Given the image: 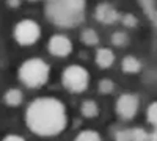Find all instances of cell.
<instances>
[{
  "label": "cell",
  "instance_id": "4",
  "mask_svg": "<svg viewBox=\"0 0 157 141\" xmlns=\"http://www.w3.org/2000/svg\"><path fill=\"white\" fill-rule=\"evenodd\" d=\"M61 80H63L64 88L69 89L71 93H82L88 86L90 77H88L86 69H83L82 66L72 65L63 71Z\"/></svg>",
  "mask_w": 157,
  "mask_h": 141
},
{
  "label": "cell",
  "instance_id": "13",
  "mask_svg": "<svg viewBox=\"0 0 157 141\" xmlns=\"http://www.w3.org/2000/svg\"><path fill=\"white\" fill-rule=\"evenodd\" d=\"M80 38H82L83 44H86V46H96L99 43V36H98V33L93 28H85L82 32V36Z\"/></svg>",
  "mask_w": 157,
  "mask_h": 141
},
{
  "label": "cell",
  "instance_id": "2",
  "mask_svg": "<svg viewBox=\"0 0 157 141\" xmlns=\"http://www.w3.org/2000/svg\"><path fill=\"white\" fill-rule=\"evenodd\" d=\"M46 14L58 27H75L83 20L85 0H47Z\"/></svg>",
  "mask_w": 157,
  "mask_h": 141
},
{
  "label": "cell",
  "instance_id": "9",
  "mask_svg": "<svg viewBox=\"0 0 157 141\" xmlns=\"http://www.w3.org/2000/svg\"><path fill=\"white\" fill-rule=\"evenodd\" d=\"M115 61V55L110 49H99L98 54H96V63L98 66L102 68V69H107L113 65Z\"/></svg>",
  "mask_w": 157,
  "mask_h": 141
},
{
  "label": "cell",
  "instance_id": "6",
  "mask_svg": "<svg viewBox=\"0 0 157 141\" xmlns=\"http://www.w3.org/2000/svg\"><path fill=\"white\" fill-rule=\"evenodd\" d=\"M138 110V99L134 94H123L116 102V111L123 119H132Z\"/></svg>",
  "mask_w": 157,
  "mask_h": 141
},
{
  "label": "cell",
  "instance_id": "17",
  "mask_svg": "<svg viewBox=\"0 0 157 141\" xmlns=\"http://www.w3.org/2000/svg\"><path fill=\"white\" fill-rule=\"evenodd\" d=\"M112 41H113L115 46H124L127 43V35L123 33V32H116L112 38Z\"/></svg>",
  "mask_w": 157,
  "mask_h": 141
},
{
  "label": "cell",
  "instance_id": "18",
  "mask_svg": "<svg viewBox=\"0 0 157 141\" xmlns=\"http://www.w3.org/2000/svg\"><path fill=\"white\" fill-rule=\"evenodd\" d=\"M2 141H25L22 136H19V135H8V136H5Z\"/></svg>",
  "mask_w": 157,
  "mask_h": 141
},
{
  "label": "cell",
  "instance_id": "19",
  "mask_svg": "<svg viewBox=\"0 0 157 141\" xmlns=\"http://www.w3.org/2000/svg\"><path fill=\"white\" fill-rule=\"evenodd\" d=\"M8 2H10V5H11V6H19L21 0H8Z\"/></svg>",
  "mask_w": 157,
  "mask_h": 141
},
{
  "label": "cell",
  "instance_id": "7",
  "mask_svg": "<svg viewBox=\"0 0 157 141\" xmlns=\"http://www.w3.org/2000/svg\"><path fill=\"white\" fill-rule=\"evenodd\" d=\"M49 52L54 57L64 58L72 52V43L64 35H54L49 39Z\"/></svg>",
  "mask_w": 157,
  "mask_h": 141
},
{
  "label": "cell",
  "instance_id": "1",
  "mask_svg": "<svg viewBox=\"0 0 157 141\" xmlns=\"http://www.w3.org/2000/svg\"><path fill=\"white\" fill-rule=\"evenodd\" d=\"M29 129L41 136L58 135L66 125V110L58 99L39 97L33 100L25 113Z\"/></svg>",
  "mask_w": 157,
  "mask_h": 141
},
{
  "label": "cell",
  "instance_id": "11",
  "mask_svg": "<svg viewBox=\"0 0 157 141\" xmlns=\"http://www.w3.org/2000/svg\"><path fill=\"white\" fill-rule=\"evenodd\" d=\"M121 68L124 72L127 74H135L141 69V65H140V61L135 58V57H126L121 63Z\"/></svg>",
  "mask_w": 157,
  "mask_h": 141
},
{
  "label": "cell",
  "instance_id": "10",
  "mask_svg": "<svg viewBox=\"0 0 157 141\" xmlns=\"http://www.w3.org/2000/svg\"><path fill=\"white\" fill-rule=\"evenodd\" d=\"M22 99H24L22 91H21V89H16V88L8 89L6 94H5V102H6L10 107H17V105H21V104H22Z\"/></svg>",
  "mask_w": 157,
  "mask_h": 141
},
{
  "label": "cell",
  "instance_id": "5",
  "mask_svg": "<svg viewBox=\"0 0 157 141\" xmlns=\"http://www.w3.org/2000/svg\"><path fill=\"white\" fill-rule=\"evenodd\" d=\"M39 35H41V30H39V25L35 20L25 19L21 20L16 28H14V38L16 41L21 46H32L39 39Z\"/></svg>",
  "mask_w": 157,
  "mask_h": 141
},
{
  "label": "cell",
  "instance_id": "21",
  "mask_svg": "<svg viewBox=\"0 0 157 141\" xmlns=\"http://www.w3.org/2000/svg\"><path fill=\"white\" fill-rule=\"evenodd\" d=\"M30 2H36V0H30Z\"/></svg>",
  "mask_w": 157,
  "mask_h": 141
},
{
  "label": "cell",
  "instance_id": "20",
  "mask_svg": "<svg viewBox=\"0 0 157 141\" xmlns=\"http://www.w3.org/2000/svg\"><path fill=\"white\" fill-rule=\"evenodd\" d=\"M152 141H157V133H154V136H152Z\"/></svg>",
  "mask_w": 157,
  "mask_h": 141
},
{
  "label": "cell",
  "instance_id": "3",
  "mask_svg": "<svg viewBox=\"0 0 157 141\" xmlns=\"http://www.w3.org/2000/svg\"><path fill=\"white\" fill-rule=\"evenodd\" d=\"M19 79L29 88L43 86L49 79V66L41 58H30L22 63L19 69Z\"/></svg>",
  "mask_w": 157,
  "mask_h": 141
},
{
  "label": "cell",
  "instance_id": "16",
  "mask_svg": "<svg viewBox=\"0 0 157 141\" xmlns=\"http://www.w3.org/2000/svg\"><path fill=\"white\" fill-rule=\"evenodd\" d=\"M148 121L154 125H157V102H154V104L149 105L148 108Z\"/></svg>",
  "mask_w": 157,
  "mask_h": 141
},
{
  "label": "cell",
  "instance_id": "8",
  "mask_svg": "<svg viewBox=\"0 0 157 141\" xmlns=\"http://www.w3.org/2000/svg\"><path fill=\"white\" fill-rule=\"evenodd\" d=\"M96 17L104 24H113L118 19V13L110 5H101L96 9Z\"/></svg>",
  "mask_w": 157,
  "mask_h": 141
},
{
  "label": "cell",
  "instance_id": "12",
  "mask_svg": "<svg viewBox=\"0 0 157 141\" xmlns=\"http://www.w3.org/2000/svg\"><path fill=\"white\" fill-rule=\"evenodd\" d=\"M80 111L85 118H96L99 113V107L94 100H85L80 107Z\"/></svg>",
  "mask_w": 157,
  "mask_h": 141
},
{
  "label": "cell",
  "instance_id": "14",
  "mask_svg": "<svg viewBox=\"0 0 157 141\" xmlns=\"http://www.w3.org/2000/svg\"><path fill=\"white\" fill-rule=\"evenodd\" d=\"M75 141H101V136L94 130H83L77 135Z\"/></svg>",
  "mask_w": 157,
  "mask_h": 141
},
{
  "label": "cell",
  "instance_id": "15",
  "mask_svg": "<svg viewBox=\"0 0 157 141\" xmlns=\"http://www.w3.org/2000/svg\"><path fill=\"white\" fill-rule=\"evenodd\" d=\"M115 89V85H113V82L112 80H109V79H104V80H101L99 82V91L102 93V94H110L112 91Z\"/></svg>",
  "mask_w": 157,
  "mask_h": 141
}]
</instances>
